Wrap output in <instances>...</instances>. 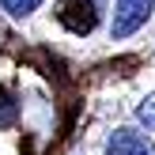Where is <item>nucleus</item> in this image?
Wrapping results in <instances>:
<instances>
[{
	"instance_id": "f257e3e1",
	"label": "nucleus",
	"mask_w": 155,
	"mask_h": 155,
	"mask_svg": "<svg viewBox=\"0 0 155 155\" xmlns=\"http://www.w3.org/2000/svg\"><path fill=\"white\" fill-rule=\"evenodd\" d=\"M151 4H155V0H117V12H114L110 34H114V38H129V34H136V30L148 23Z\"/></svg>"
},
{
	"instance_id": "f03ea898",
	"label": "nucleus",
	"mask_w": 155,
	"mask_h": 155,
	"mask_svg": "<svg viewBox=\"0 0 155 155\" xmlns=\"http://www.w3.org/2000/svg\"><path fill=\"white\" fill-rule=\"evenodd\" d=\"M106 155H155V144L140 136L136 129H117L106 140Z\"/></svg>"
},
{
	"instance_id": "7ed1b4c3",
	"label": "nucleus",
	"mask_w": 155,
	"mask_h": 155,
	"mask_svg": "<svg viewBox=\"0 0 155 155\" xmlns=\"http://www.w3.org/2000/svg\"><path fill=\"white\" fill-rule=\"evenodd\" d=\"M61 23H64L72 34H87V30L95 27V8H91V0H64Z\"/></svg>"
},
{
	"instance_id": "20e7f679",
	"label": "nucleus",
	"mask_w": 155,
	"mask_h": 155,
	"mask_svg": "<svg viewBox=\"0 0 155 155\" xmlns=\"http://www.w3.org/2000/svg\"><path fill=\"white\" fill-rule=\"evenodd\" d=\"M136 121L144 125V133H155V95H148L136 106Z\"/></svg>"
},
{
	"instance_id": "39448f33",
	"label": "nucleus",
	"mask_w": 155,
	"mask_h": 155,
	"mask_svg": "<svg viewBox=\"0 0 155 155\" xmlns=\"http://www.w3.org/2000/svg\"><path fill=\"white\" fill-rule=\"evenodd\" d=\"M38 4H42V0H0V8H4L8 15H15V19H23V15L38 12Z\"/></svg>"
}]
</instances>
